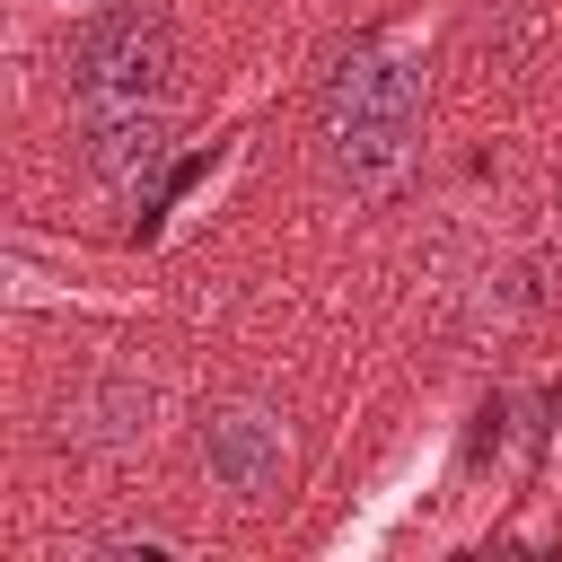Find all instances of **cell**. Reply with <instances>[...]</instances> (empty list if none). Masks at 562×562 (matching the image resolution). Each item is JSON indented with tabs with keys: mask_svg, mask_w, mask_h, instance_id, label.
<instances>
[{
	"mask_svg": "<svg viewBox=\"0 0 562 562\" xmlns=\"http://www.w3.org/2000/svg\"><path fill=\"white\" fill-rule=\"evenodd\" d=\"M413 132H422V53L404 35L360 44L325 79V167H334V184L386 193L413 167Z\"/></svg>",
	"mask_w": 562,
	"mask_h": 562,
	"instance_id": "cell-1",
	"label": "cell"
},
{
	"mask_svg": "<svg viewBox=\"0 0 562 562\" xmlns=\"http://www.w3.org/2000/svg\"><path fill=\"white\" fill-rule=\"evenodd\" d=\"M167 88H176V35H167V18H149V9H123V18L88 26L79 53H70V97H79L88 114L167 105Z\"/></svg>",
	"mask_w": 562,
	"mask_h": 562,
	"instance_id": "cell-2",
	"label": "cell"
},
{
	"mask_svg": "<svg viewBox=\"0 0 562 562\" xmlns=\"http://www.w3.org/2000/svg\"><path fill=\"white\" fill-rule=\"evenodd\" d=\"M193 448H202V483H211V492H228L237 509L281 501V492H290V465H299L290 422H281L272 404H255V395L211 404V413H202V430H193Z\"/></svg>",
	"mask_w": 562,
	"mask_h": 562,
	"instance_id": "cell-3",
	"label": "cell"
},
{
	"mask_svg": "<svg viewBox=\"0 0 562 562\" xmlns=\"http://www.w3.org/2000/svg\"><path fill=\"white\" fill-rule=\"evenodd\" d=\"M158 413H167L158 378H140V369H97L79 395H61V439H79V448H140V439L158 430Z\"/></svg>",
	"mask_w": 562,
	"mask_h": 562,
	"instance_id": "cell-4",
	"label": "cell"
},
{
	"mask_svg": "<svg viewBox=\"0 0 562 562\" xmlns=\"http://www.w3.org/2000/svg\"><path fill=\"white\" fill-rule=\"evenodd\" d=\"M167 167V114L158 105H123V114H88V176L114 193H140Z\"/></svg>",
	"mask_w": 562,
	"mask_h": 562,
	"instance_id": "cell-5",
	"label": "cell"
},
{
	"mask_svg": "<svg viewBox=\"0 0 562 562\" xmlns=\"http://www.w3.org/2000/svg\"><path fill=\"white\" fill-rule=\"evenodd\" d=\"M70 9H97V0H70Z\"/></svg>",
	"mask_w": 562,
	"mask_h": 562,
	"instance_id": "cell-6",
	"label": "cell"
}]
</instances>
